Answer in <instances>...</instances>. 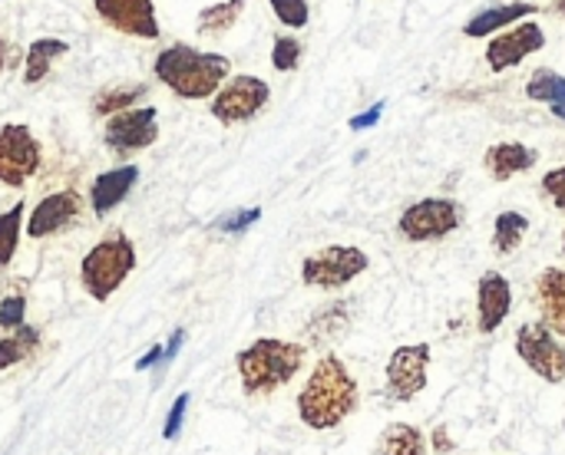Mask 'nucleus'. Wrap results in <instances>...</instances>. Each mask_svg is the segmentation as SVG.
<instances>
[{
  "instance_id": "1",
  "label": "nucleus",
  "mask_w": 565,
  "mask_h": 455,
  "mask_svg": "<svg viewBox=\"0 0 565 455\" xmlns=\"http://www.w3.org/2000/svg\"><path fill=\"white\" fill-rule=\"evenodd\" d=\"M358 380L348 373L341 357L328 354L315 364L308 383L298 393V416L308 430H334L358 410Z\"/></svg>"
},
{
  "instance_id": "2",
  "label": "nucleus",
  "mask_w": 565,
  "mask_h": 455,
  "mask_svg": "<svg viewBox=\"0 0 565 455\" xmlns=\"http://www.w3.org/2000/svg\"><path fill=\"white\" fill-rule=\"evenodd\" d=\"M156 79L182 99H212L232 73L225 53H202L185 43L166 46L152 63Z\"/></svg>"
},
{
  "instance_id": "3",
  "label": "nucleus",
  "mask_w": 565,
  "mask_h": 455,
  "mask_svg": "<svg viewBox=\"0 0 565 455\" xmlns=\"http://www.w3.org/2000/svg\"><path fill=\"white\" fill-rule=\"evenodd\" d=\"M235 364H238V377H242L245 393L248 397H268L298 377V370L305 367V347L265 337V340H255L252 347H245Z\"/></svg>"
},
{
  "instance_id": "4",
  "label": "nucleus",
  "mask_w": 565,
  "mask_h": 455,
  "mask_svg": "<svg viewBox=\"0 0 565 455\" xmlns=\"http://www.w3.org/2000/svg\"><path fill=\"white\" fill-rule=\"evenodd\" d=\"M132 271H136V245L122 231H113L109 238L96 241L89 254L79 261V284L93 301L106 304Z\"/></svg>"
},
{
  "instance_id": "5",
  "label": "nucleus",
  "mask_w": 565,
  "mask_h": 455,
  "mask_svg": "<svg viewBox=\"0 0 565 455\" xmlns=\"http://www.w3.org/2000/svg\"><path fill=\"white\" fill-rule=\"evenodd\" d=\"M367 254L361 248L351 245H331L321 248L318 254H308L301 261V281L308 288H321V291H338L344 284H351L358 274L367 271Z\"/></svg>"
},
{
  "instance_id": "6",
  "label": "nucleus",
  "mask_w": 565,
  "mask_h": 455,
  "mask_svg": "<svg viewBox=\"0 0 565 455\" xmlns=\"http://www.w3.org/2000/svg\"><path fill=\"white\" fill-rule=\"evenodd\" d=\"M265 102H268V83L242 73L218 86V93L212 96V116L222 126H238V122L255 119L265 109Z\"/></svg>"
},
{
  "instance_id": "7",
  "label": "nucleus",
  "mask_w": 565,
  "mask_h": 455,
  "mask_svg": "<svg viewBox=\"0 0 565 455\" xmlns=\"http://www.w3.org/2000/svg\"><path fill=\"white\" fill-rule=\"evenodd\" d=\"M40 142L23 122H7L0 129V185L23 188L40 169Z\"/></svg>"
},
{
  "instance_id": "8",
  "label": "nucleus",
  "mask_w": 565,
  "mask_h": 455,
  "mask_svg": "<svg viewBox=\"0 0 565 455\" xmlns=\"http://www.w3.org/2000/svg\"><path fill=\"white\" fill-rule=\"evenodd\" d=\"M159 139V109L156 106H132L106 119L103 142L116 155H132L149 149Z\"/></svg>"
},
{
  "instance_id": "9",
  "label": "nucleus",
  "mask_w": 565,
  "mask_h": 455,
  "mask_svg": "<svg viewBox=\"0 0 565 455\" xmlns=\"http://www.w3.org/2000/svg\"><path fill=\"white\" fill-rule=\"evenodd\" d=\"M463 225V208L454 198H424L401 215V235L407 241H437Z\"/></svg>"
},
{
  "instance_id": "10",
  "label": "nucleus",
  "mask_w": 565,
  "mask_h": 455,
  "mask_svg": "<svg viewBox=\"0 0 565 455\" xmlns=\"http://www.w3.org/2000/svg\"><path fill=\"white\" fill-rule=\"evenodd\" d=\"M516 354L546 383H565V347L546 324H523L516 331Z\"/></svg>"
},
{
  "instance_id": "11",
  "label": "nucleus",
  "mask_w": 565,
  "mask_h": 455,
  "mask_svg": "<svg viewBox=\"0 0 565 455\" xmlns=\"http://www.w3.org/2000/svg\"><path fill=\"white\" fill-rule=\"evenodd\" d=\"M427 367H430V347L427 344H407L397 347L387 360V397L394 403H411L427 387Z\"/></svg>"
},
{
  "instance_id": "12",
  "label": "nucleus",
  "mask_w": 565,
  "mask_h": 455,
  "mask_svg": "<svg viewBox=\"0 0 565 455\" xmlns=\"http://www.w3.org/2000/svg\"><path fill=\"white\" fill-rule=\"evenodd\" d=\"M93 10L116 33L159 40V17H156L152 0H93Z\"/></svg>"
},
{
  "instance_id": "13",
  "label": "nucleus",
  "mask_w": 565,
  "mask_h": 455,
  "mask_svg": "<svg viewBox=\"0 0 565 455\" xmlns=\"http://www.w3.org/2000/svg\"><path fill=\"white\" fill-rule=\"evenodd\" d=\"M83 215V202L73 188H63V192H53V195H43L33 212L26 215V238L40 241V238H50V235H60L63 228H70L73 221H79Z\"/></svg>"
},
{
  "instance_id": "14",
  "label": "nucleus",
  "mask_w": 565,
  "mask_h": 455,
  "mask_svg": "<svg viewBox=\"0 0 565 455\" xmlns=\"http://www.w3.org/2000/svg\"><path fill=\"white\" fill-rule=\"evenodd\" d=\"M546 46V33L540 23H516L513 30H507L503 36H493L490 46H487V63L493 73H503L516 63H523L530 53L543 50Z\"/></svg>"
},
{
  "instance_id": "15",
  "label": "nucleus",
  "mask_w": 565,
  "mask_h": 455,
  "mask_svg": "<svg viewBox=\"0 0 565 455\" xmlns=\"http://www.w3.org/2000/svg\"><path fill=\"white\" fill-rule=\"evenodd\" d=\"M136 182H139V169L136 165H116V169H106L103 175H96L93 185H89V208H93V215L106 218L132 192Z\"/></svg>"
},
{
  "instance_id": "16",
  "label": "nucleus",
  "mask_w": 565,
  "mask_h": 455,
  "mask_svg": "<svg viewBox=\"0 0 565 455\" xmlns=\"http://www.w3.org/2000/svg\"><path fill=\"white\" fill-rule=\"evenodd\" d=\"M513 307V288L503 274L490 271L480 278V288H477V314H480V331L483 334H493L507 314Z\"/></svg>"
},
{
  "instance_id": "17",
  "label": "nucleus",
  "mask_w": 565,
  "mask_h": 455,
  "mask_svg": "<svg viewBox=\"0 0 565 455\" xmlns=\"http://www.w3.org/2000/svg\"><path fill=\"white\" fill-rule=\"evenodd\" d=\"M536 304L543 311V324L553 334L565 337V271L563 268H546L536 278Z\"/></svg>"
},
{
  "instance_id": "18",
  "label": "nucleus",
  "mask_w": 565,
  "mask_h": 455,
  "mask_svg": "<svg viewBox=\"0 0 565 455\" xmlns=\"http://www.w3.org/2000/svg\"><path fill=\"white\" fill-rule=\"evenodd\" d=\"M536 149L523 145V142H497L490 152H487V172L497 178V182H507L520 172H530L536 165Z\"/></svg>"
},
{
  "instance_id": "19",
  "label": "nucleus",
  "mask_w": 565,
  "mask_h": 455,
  "mask_svg": "<svg viewBox=\"0 0 565 455\" xmlns=\"http://www.w3.org/2000/svg\"><path fill=\"white\" fill-rule=\"evenodd\" d=\"M536 10H540L536 3H523V0L503 3V7H487V10H480V13L463 26V33H467V36H493L497 30H503V26L523 20V17H533Z\"/></svg>"
},
{
  "instance_id": "20",
  "label": "nucleus",
  "mask_w": 565,
  "mask_h": 455,
  "mask_svg": "<svg viewBox=\"0 0 565 455\" xmlns=\"http://www.w3.org/2000/svg\"><path fill=\"white\" fill-rule=\"evenodd\" d=\"M70 53V43L60 40V36H36L30 46H26V63H23V83L26 86H36L46 79L50 66L56 56H66Z\"/></svg>"
},
{
  "instance_id": "21",
  "label": "nucleus",
  "mask_w": 565,
  "mask_h": 455,
  "mask_svg": "<svg viewBox=\"0 0 565 455\" xmlns=\"http://www.w3.org/2000/svg\"><path fill=\"white\" fill-rule=\"evenodd\" d=\"M146 83H119V86H103L93 99H89V109H93V116H99V119H109V116H116V112H126V109H132L139 99H146Z\"/></svg>"
},
{
  "instance_id": "22",
  "label": "nucleus",
  "mask_w": 565,
  "mask_h": 455,
  "mask_svg": "<svg viewBox=\"0 0 565 455\" xmlns=\"http://www.w3.org/2000/svg\"><path fill=\"white\" fill-rule=\"evenodd\" d=\"M377 455H427V440L411 423H391L377 443Z\"/></svg>"
},
{
  "instance_id": "23",
  "label": "nucleus",
  "mask_w": 565,
  "mask_h": 455,
  "mask_svg": "<svg viewBox=\"0 0 565 455\" xmlns=\"http://www.w3.org/2000/svg\"><path fill=\"white\" fill-rule=\"evenodd\" d=\"M348 324H351L348 304L334 301V304H328L324 311L315 314V321L308 324V337H311V344H328V340H338L348 331Z\"/></svg>"
},
{
  "instance_id": "24",
  "label": "nucleus",
  "mask_w": 565,
  "mask_h": 455,
  "mask_svg": "<svg viewBox=\"0 0 565 455\" xmlns=\"http://www.w3.org/2000/svg\"><path fill=\"white\" fill-rule=\"evenodd\" d=\"M242 10H245V0H222V3H212V7H205V10L199 13V20H195V30H199L202 36H218V33H228V30L238 23Z\"/></svg>"
},
{
  "instance_id": "25",
  "label": "nucleus",
  "mask_w": 565,
  "mask_h": 455,
  "mask_svg": "<svg viewBox=\"0 0 565 455\" xmlns=\"http://www.w3.org/2000/svg\"><path fill=\"white\" fill-rule=\"evenodd\" d=\"M40 347V331L36 327H17L10 337L0 340V370H10L17 364H23L26 357H33Z\"/></svg>"
},
{
  "instance_id": "26",
  "label": "nucleus",
  "mask_w": 565,
  "mask_h": 455,
  "mask_svg": "<svg viewBox=\"0 0 565 455\" xmlns=\"http://www.w3.org/2000/svg\"><path fill=\"white\" fill-rule=\"evenodd\" d=\"M526 231H530V218H526L523 212H503V215L497 218V231H493L497 251H500V254H513V251L523 245Z\"/></svg>"
},
{
  "instance_id": "27",
  "label": "nucleus",
  "mask_w": 565,
  "mask_h": 455,
  "mask_svg": "<svg viewBox=\"0 0 565 455\" xmlns=\"http://www.w3.org/2000/svg\"><path fill=\"white\" fill-rule=\"evenodd\" d=\"M20 235H23V202L10 205L0 215V271L10 268V261L17 254V245H20Z\"/></svg>"
},
{
  "instance_id": "28",
  "label": "nucleus",
  "mask_w": 565,
  "mask_h": 455,
  "mask_svg": "<svg viewBox=\"0 0 565 455\" xmlns=\"http://www.w3.org/2000/svg\"><path fill=\"white\" fill-rule=\"evenodd\" d=\"M526 96L536 99V102H550V106H559L565 102V76H559L556 69H536L526 83Z\"/></svg>"
},
{
  "instance_id": "29",
  "label": "nucleus",
  "mask_w": 565,
  "mask_h": 455,
  "mask_svg": "<svg viewBox=\"0 0 565 455\" xmlns=\"http://www.w3.org/2000/svg\"><path fill=\"white\" fill-rule=\"evenodd\" d=\"M301 59V40L298 36H275V46H271V66L278 73H288L295 69Z\"/></svg>"
},
{
  "instance_id": "30",
  "label": "nucleus",
  "mask_w": 565,
  "mask_h": 455,
  "mask_svg": "<svg viewBox=\"0 0 565 455\" xmlns=\"http://www.w3.org/2000/svg\"><path fill=\"white\" fill-rule=\"evenodd\" d=\"M268 3H271L275 17H278L285 26H291V30H301V26H308V20H311L308 0H268Z\"/></svg>"
},
{
  "instance_id": "31",
  "label": "nucleus",
  "mask_w": 565,
  "mask_h": 455,
  "mask_svg": "<svg viewBox=\"0 0 565 455\" xmlns=\"http://www.w3.org/2000/svg\"><path fill=\"white\" fill-rule=\"evenodd\" d=\"M23 321H26V297H20V294L3 297L0 301V327L17 331V327H23Z\"/></svg>"
},
{
  "instance_id": "32",
  "label": "nucleus",
  "mask_w": 565,
  "mask_h": 455,
  "mask_svg": "<svg viewBox=\"0 0 565 455\" xmlns=\"http://www.w3.org/2000/svg\"><path fill=\"white\" fill-rule=\"evenodd\" d=\"M258 218H262V208H245V212H232V215L218 218V221H215V228H218V231H228V235H235V231H245V228H252Z\"/></svg>"
},
{
  "instance_id": "33",
  "label": "nucleus",
  "mask_w": 565,
  "mask_h": 455,
  "mask_svg": "<svg viewBox=\"0 0 565 455\" xmlns=\"http://www.w3.org/2000/svg\"><path fill=\"white\" fill-rule=\"evenodd\" d=\"M185 410H189V393H179L175 403H172V410H169V416H166L162 440H175V436H179V430H182V423H185Z\"/></svg>"
},
{
  "instance_id": "34",
  "label": "nucleus",
  "mask_w": 565,
  "mask_h": 455,
  "mask_svg": "<svg viewBox=\"0 0 565 455\" xmlns=\"http://www.w3.org/2000/svg\"><path fill=\"white\" fill-rule=\"evenodd\" d=\"M543 188L553 195L556 208L565 212V165H559V169H553V172H546V175H543Z\"/></svg>"
},
{
  "instance_id": "35",
  "label": "nucleus",
  "mask_w": 565,
  "mask_h": 455,
  "mask_svg": "<svg viewBox=\"0 0 565 455\" xmlns=\"http://www.w3.org/2000/svg\"><path fill=\"white\" fill-rule=\"evenodd\" d=\"M381 112H384V102H374L371 109H364L361 116H354V119H351L348 126H351L354 132H361V129H371V126H377Z\"/></svg>"
},
{
  "instance_id": "36",
  "label": "nucleus",
  "mask_w": 565,
  "mask_h": 455,
  "mask_svg": "<svg viewBox=\"0 0 565 455\" xmlns=\"http://www.w3.org/2000/svg\"><path fill=\"white\" fill-rule=\"evenodd\" d=\"M182 344H185V331L179 327V331H175V334L169 337V344L162 347V364H159V367H169V364H172V360L179 357V350H182Z\"/></svg>"
},
{
  "instance_id": "37",
  "label": "nucleus",
  "mask_w": 565,
  "mask_h": 455,
  "mask_svg": "<svg viewBox=\"0 0 565 455\" xmlns=\"http://www.w3.org/2000/svg\"><path fill=\"white\" fill-rule=\"evenodd\" d=\"M156 364H162V347L156 344V347H149L146 350V357H139L136 360V373H146L149 367H156Z\"/></svg>"
},
{
  "instance_id": "38",
  "label": "nucleus",
  "mask_w": 565,
  "mask_h": 455,
  "mask_svg": "<svg viewBox=\"0 0 565 455\" xmlns=\"http://www.w3.org/2000/svg\"><path fill=\"white\" fill-rule=\"evenodd\" d=\"M434 449H437V455L454 453V440H450V433H447V426H440V430L434 433Z\"/></svg>"
},
{
  "instance_id": "39",
  "label": "nucleus",
  "mask_w": 565,
  "mask_h": 455,
  "mask_svg": "<svg viewBox=\"0 0 565 455\" xmlns=\"http://www.w3.org/2000/svg\"><path fill=\"white\" fill-rule=\"evenodd\" d=\"M553 116H559V119H565V102H559V106H553Z\"/></svg>"
},
{
  "instance_id": "40",
  "label": "nucleus",
  "mask_w": 565,
  "mask_h": 455,
  "mask_svg": "<svg viewBox=\"0 0 565 455\" xmlns=\"http://www.w3.org/2000/svg\"><path fill=\"white\" fill-rule=\"evenodd\" d=\"M0 69H3V36H0Z\"/></svg>"
},
{
  "instance_id": "41",
  "label": "nucleus",
  "mask_w": 565,
  "mask_h": 455,
  "mask_svg": "<svg viewBox=\"0 0 565 455\" xmlns=\"http://www.w3.org/2000/svg\"><path fill=\"white\" fill-rule=\"evenodd\" d=\"M556 10H559V13H565V0H556Z\"/></svg>"
},
{
  "instance_id": "42",
  "label": "nucleus",
  "mask_w": 565,
  "mask_h": 455,
  "mask_svg": "<svg viewBox=\"0 0 565 455\" xmlns=\"http://www.w3.org/2000/svg\"><path fill=\"white\" fill-rule=\"evenodd\" d=\"M563 251H565V231H563Z\"/></svg>"
}]
</instances>
